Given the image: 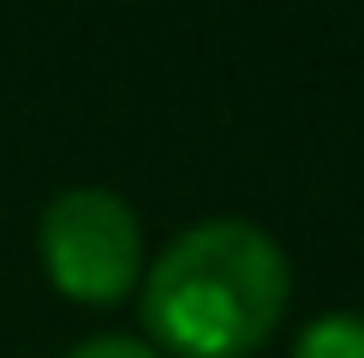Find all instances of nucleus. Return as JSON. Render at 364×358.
<instances>
[{"label":"nucleus","mask_w":364,"mask_h":358,"mask_svg":"<svg viewBox=\"0 0 364 358\" xmlns=\"http://www.w3.org/2000/svg\"><path fill=\"white\" fill-rule=\"evenodd\" d=\"M293 268L257 221H197L144 275V328L179 358H251L275 335Z\"/></svg>","instance_id":"nucleus-1"},{"label":"nucleus","mask_w":364,"mask_h":358,"mask_svg":"<svg viewBox=\"0 0 364 358\" xmlns=\"http://www.w3.org/2000/svg\"><path fill=\"white\" fill-rule=\"evenodd\" d=\"M36 251L48 281L78 305H119L138 287L144 268V233L126 197L108 185H72L42 209Z\"/></svg>","instance_id":"nucleus-2"},{"label":"nucleus","mask_w":364,"mask_h":358,"mask_svg":"<svg viewBox=\"0 0 364 358\" xmlns=\"http://www.w3.org/2000/svg\"><path fill=\"white\" fill-rule=\"evenodd\" d=\"M293 358H364V317L328 310V317L305 322V335L293 340Z\"/></svg>","instance_id":"nucleus-3"},{"label":"nucleus","mask_w":364,"mask_h":358,"mask_svg":"<svg viewBox=\"0 0 364 358\" xmlns=\"http://www.w3.org/2000/svg\"><path fill=\"white\" fill-rule=\"evenodd\" d=\"M66 358H161L149 340H132V335H96L84 347H72Z\"/></svg>","instance_id":"nucleus-4"}]
</instances>
